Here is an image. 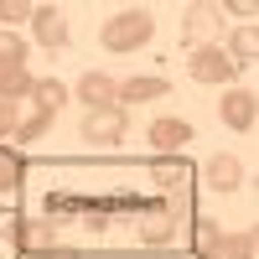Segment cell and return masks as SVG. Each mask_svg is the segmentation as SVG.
Listing matches in <instances>:
<instances>
[{
  "label": "cell",
  "mask_w": 259,
  "mask_h": 259,
  "mask_svg": "<svg viewBox=\"0 0 259 259\" xmlns=\"http://www.w3.org/2000/svg\"><path fill=\"white\" fill-rule=\"evenodd\" d=\"M182 31H187V41H192V47H212V31H218V11H212V6H187Z\"/></svg>",
  "instance_id": "cell-10"
},
{
  "label": "cell",
  "mask_w": 259,
  "mask_h": 259,
  "mask_svg": "<svg viewBox=\"0 0 259 259\" xmlns=\"http://www.w3.org/2000/svg\"><path fill=\"white\" fill-rule=\"evenodd\" d=\"M6 239L16 249H26V254H41L52 244V223H41V218H11L6 223Z\"/></svg>",
  "instance_id": "cell-7"
},
{
  "label": "cell",
  "mask_w": 259,
  "mask_h": 259,
  "mask_svg": "<svg viewBox=\"0 0 259 259\" xmlns=\"http://www.w3.org/2000/svg\"><path fill=\"white\" fill-rule=\"evenodd\" d=\"M36 0H0V21H31Z\"/></svg>",
  "instance_id": "cell-19"
},
{
  "label": "cell",
  "mask_w": 259,
  "mask_h": 259,
  "mask_svg": "<svg viewBox=\"0 0 259 259\" xmlns=\"http://www.w3.org/2000/svg\"><path fill=\"white\" fill-rule=\"evenodd\" d=\"M218 114H223V124H228V130L249 135V130L259 124V99H254L249 89H228V94H223V104H218Z\"/></svg>",
  "instance_id": "cell-5"
},
{
  "label": "cell",
  "mask_w": 259,
  "mask_h": 259,
  "mask_svg": "<svg viewBox=\"0 0 259 259\" xmlns=\"http://www.w3.org/2000/svg\"><path fill=\"white\" fill-rule=\"evenodd\" d=\"M161 94H171V83L156 78V73H140V78H124L119 83V99L124 104H150V99H161Z\"/></svg>",
  "instance_id": "cell-13"
},
{
  "label": "cell",
  "mask_w": 259,
  "mask_h": 259,
  "mask_svg": "<svg viewBox=\"0 0 259 259\" xmlns=\"http://www.w3.org/2000/svg\"><path fill=\"white\" fill-rule=\"evenodd\" d=\"M16 187H21V161L11 150H0V192H16Z\"/></svg>",
  "instance_id": "cell-18"
},
{
  "label": "cell",
  "mask_w": 259,
  "mask_h": 259,
  "mask_svg": "<svg viewBox=\"0 0 259 259\" xmlns=\"http://www.w3.org/2000/svg\"><path fill=\"white\" fill-rule=\"evenodd\" d=\"M187 140H192L187 119H156V124H150V145H156V150H182Z\"/></svg>",
  "instance_id": "cell-14"
},
{
  "label": "cell",
  "mask_w": 259,
  "mask_h": 259,
  "mask_svg": "<svg viewBox=\"0 0 259 259\" xmlns=\"http://www.w3.org/2000/svg\"><path fill=\"white\" fill-rule=\"evenodd\" d=\"M31 31H36V41L41 47H68V16H62V6H36V16H31Z\"/></svg>",
  "instance_id": "cell-8"
},
{
  "label": "cell",
  "mask_w": 259,
  "mask_h": 259,
  "mask_svg": "<svg viewBox=\"0 0 259 259\" xmlns=\"http://www.w3.org/2000/svg\"><path fill=\"white\" fill-rule=\"evenodd\" d=\"M202 177H207L212 192H239V187H244V161H239V156H212Z\"/></svg>",
  "instance_id": "cell-11"
},
{
  "label": "cell",
  "mask_w": 259,
  "mask_h": 259,
  "mask_svg": "<svg viewBox=\"0 0 259 259\" xmlns=\"http://www.w3.org/2000/svg\"><path fill=\"white\" fill-rule=\"evenodd\" d=\"M47 124H52L47 114H31V119H21V130H16V140H26V145H31V140H41V135H47Z\"/></svg>",
  "instance_id": "cell-20"
},
{
  "label": "cell",
  "mask_w": 259,
  "mask_h": 259,
  "mask_svg": "<svg viewBox=\"0 0 259 259\" xmlns=\"http://www.w3.org/2000/svg\"><path fill=\"white\" fill-rule=\"evenodd\" d=\"M182 177H187L182 166H156V171H150V182H156V187H182Z\"/></svg>",
  "instance_id": "cell-21"
},
{
  "label": "cell",
  "mask_w": 259,
  "mask_h": 259,
  "mask_svg": "<svg viewBox=\"0 0 259 259\" xmlns=\"http://www.w3.org/2000/svg\"><path fill=\"white\" fill-rule=\"evenodd\" d=\"M223 57H228L233 73H239V68H254V57H259V31H254V21L228 36V52H223Z\"/></svg>",
  "instance_id": "cell-12"
},
{
  "label": "cell",
  "mask_w": 259,
  "mask_h": 259,
  "mask_svg": "<svg viewBox=\"0 0 259 259\" xmlns=\"http://www.w3.org/2000/svg\"><path fill=\"white\" fill-rule=\"evenodd\" d=\"M21 130V119H16V104H0V140H11Z\"/></svg>",
  "instance_id": "cell-22"
},
{
  "label": "cell",
  "mask_w": 259,
  "mask_h": 259,
  "mask_svg": "<svg viewBox=\"0 0 259 259\" xmlns=\"http://www.w3.org/2000/svg\"><path fill=\"white\" fill-rule=\"evenodd\" d=\"M259 254V233L244 228V233H223V244L212 249V259H254Z\"/></svg>",
  "instance_id": "cell-16"
},
{
  "label": "cell",
  "mask_w": 259,
  "mask_h": 259,
  "mask_svg": "<svg viewBox=\"0 0 259 259\" xmlns=\"http://www.w3.org/2000/svg\"><path fill=\"white\" fill-rule=\"evenodd\" d=\"M156 36V16L150 11H119V16H109L99 26V41H104V52H140L145 41Z\"/></svg>",
  "instance_id": "cell-1"
},
{
  "label": "cell",
  "mask_w": 259,
  "mask_h": 259,
  "mask_svg": "<svg viewBox=\"0 0 259 259\" xmlns=\"http://www.w3.org/2000/svg\"><path fill=\"white\" fill-rule=\"evenodd\" d=\"M124 109H94L89 119H83V140L89 145H99V150H109V145H119L124 140Z\"/></svg>",
  "instance_id": "cell-4"
},
{
  "label": "cell",
  "mask_w": 259,
  "mask_h": 259,
  "mask_svg": "<svg viewBox=\"0 0 259 259\" xmlns=\"http://www.w3.org/2000/svg\"><path fill=\"white\" fill-rule=\"evenodd\" d=\"M36 78L26 73V41L21 36H0V104H16V99H31Z\"/></svg>",
  "instance_id": "cell-2"
},
{
  "label": "cell",
  "mask_w": 259,
  "mask_h": 259,
  "mask_svg": "<svg viewBox=\"0 0 259 259\" xmlns=\"http://www.w3.org/2000/svg\"><path fill=\"white\" fill-rule=\"evenodd\" d=\"M73 99H83V109H119V78H109V73H83L78 78V89H73Z\"/></svg>",
  "instance_id": "cell-3"
},
{
  "label": "cell",
  "mask_w": 259,
  "mask_h": 259,
  "mask_svg": "<svg viewBox=\"0 0 259 259\" xmlns=\"http://www.w3.org/2000/svg\"><path fill=\"white\" fill-rule=\"evenodd\" d=\"M68 99H73V94H68V83H57V78H41L36 89H31V104H36V114H47V119H52V114H57Z\"/></svg>",
  "instance_id": "cell-15"
},
{
  "label": "cell",
  "mask_w": 259,
  "mask_h": 259,
  "mask_svg": "<svg viewBox=\"0 0 259 259\" xmlns=\"http://www.w3.org/2000/svg\"><path fill=\"white\" fill-rule=\"evenodd\" d=\"M171 239H177V218H171V207H150L140 218V244L145 249H166Z\"/></svg>",
  "instance_id": "cell-9"
},
{
  "label": "cell",
  "mask_w": 259,
  "mask_h": 259,
  "mask_svg": "<svg viewBox=\"0 0 259 259\" xmlns=\"http://www.w3.org/2000/svg\"><path fill=\"white\" fill-rule=\"evenodd\" d=\"M187 73L197 78V83H228V78H233L228 57H223L218 47H192V52H187Z\"/></svg>",
  "instance_id": "cell-6"
},
{
  "label": "cell",
  "mask_w": 259,
  "mask_h": 259,
  "mask_svg": "<svg viewBox=\"0 0 259 259\" xmlns=\"http://www.w3.org/2000/svg\"><path fill=\"white\" fill-rule=\"evenodd\" d=\"M192 239H197V249H202V254H212V249L223 244V228L212 223V218H197V228H192Z\"/></svg>",
  "instance_id": "cell-17"
}]
</instances>
